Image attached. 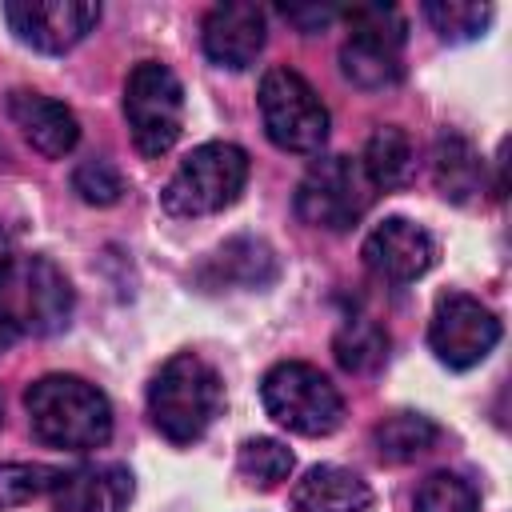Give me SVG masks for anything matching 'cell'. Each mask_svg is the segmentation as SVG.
<instances>
[{
    "instance_id": "1",
    "label": "cell",
    "mask_w": 512,
    "mask_h": 512,
    "mask_svg": "<svg viewBox=\"0 0 512 512\" xmlns=\"http://www.w3.org/2000/svg\"><path fill=\"white\" fill-rule=\"evenodd\" d=\"M28 424L32 436L48 448H68V452H88L108 444L112 436V404L108 396L68 372H52L28 384L24 392Z\"/></svg>"
},
{
    "instance_id": "2",
    "label": "cell",
    "mask_w": 512,
    "mask_h": 512,
    "mask_svg": "<svg viewBox=\"0 0 512 512\" xmlns=\"http://www.w3.org/2000/svg\"><path fill=\"white\" fill-rule=\"evenodd\" d=\"M220 408H224V384L216 368L196 352L172 356L148 384V416L156 432L172 444L200 440L220 416Z\"/></svg>"
},
{
    "instance_id": "3",
    "label": "cell",
    "mask_w": 512,
    "mask_h": 512,
    "mask_svg": "<svg viewBox=\"0 0 512 512\" xmlns=\"http://www.w3.org/2000/svg\"><path fill=\"white\" fill-rule=\"evenodd\" d=\"M248 184V152L224 140L192 148L168 176L160 200L172 216H212L240 200Z\"/></svg>"
},
{
    "instance_id": "4",
    "label": "cell",
    "mask_w": 512,
    "mask_h": 512,
    "mask_svg": "<svg viewBox=\"0 0 512 512\" xmlns=\"http://www.w3.org/2000/svg\"><path fill=\"white\" fill-rule=\"evenodd\" d=\"M0 312L16 332L52 336L72 320V284L48 256H12L0 268Z\"/></svg>"
},
{
    "instance_id": "5",
    "label": "cell",
    "mask_w": 512,
    "mask_h": 512,
    "mask_svg": "<svg viewBox=\"0 0 512 512\" xmlns=\"http://www.w3.org/2000/svg\"><path fill=\"white\" fill-rule=\"evenodd\" d=\"M260 400L280 428L300 436H328L344 420V396L336 392V384L320 368L300 360L268 368L260 380Z\"/></svg>"
},
{
    "instance_id": "6",
    "label": "cell",
    "mask_w": 512,
    "mask_h": 512,
    "mask_svg": "<svg viewBox=\"0 0 512 512\" xmlns=\"http://www.w3.org/2000/svg\"><path fill=\"white\" fill-rule=\"evenodd\" d=\"M344 24H348V44L340 48L344 76L364 92L400 84L404 76L400 48L408 32L404 16L392 4H352L344 8Z\"/></svg>"
},
{
    "instance_id": "7",
    "label": "cell",
    "mask_w": 512,
    "mask_h": 512,
    "mask_svg": "<svg viewBox=\"0 0 512 512\" xmlns=\"http://www.w3.org/2000/svg\"><path fill=\"white\" fill-rule=\"evenodd\" d=\"M124 120L132 128V144L140 156H164L184 128V88L168 64L144 60L128 72L124 84Z\"/></svg>"
},
{
    "instance_id": "8",
    "label": "cell",
    "mask_w": 512,
    "mask_h": 512,
    "mask_svg": "<svg viewBox=\"0 0 512 512\" xmlns=\"http://www.w3.org/2000/svg\"><path fill=\"white\" fill-rule=\"evenodd\" d=\"M260 120H264L268 140L284 152H296V156H312L328 140V108L320 104L316 88L292 68L264 72Z\"/></svg>"
},
{
    "instance_id": "9",
    "label": "cell",
    "mask_w": 512,
    "mask_h": 512,
    "mask_svg": "<svg viewBox=\"0 0 512 512\" xmlns=\"http://www.w3.org/2000/svg\"><path fill=\"white\" fill-rule=\"evenodd\" d=\"M376 188L368 184L360 160L324 156L316 160L296 188V216L324 232H348L372 204Z\"/></svg>"
},
{
    "instance_id": "10",
    "label": "cell",
    "mask_w": 512,
    "mask_h": 512,
    "mask_svg": "<svg viewBox=\"0 0 512 512\" xmlns=\"http://www.w3.org/2000/svg\"><path fill=\"white\" fill-rule=\"evenodd\" d=\"M500 340V320L492 316V308H484L480 300L464 296V292H448L436 300L432 324H428V344L436 352L440 364L448 368H476Z\"/></svg>"
},
{
    "instance_id": "11",
    "label": "cell",
    "mask_w": 512,
    "mask_h": 512,
    "mask_svg": "<svg viewBox=\"0 0 512 512\" xmlns=\"http://www.w3.org/2000/svg\"><path fill=\"white\" fill-rule=\"evenodd\" d=\"M4 20L20 44L60 56L96 28L100 4L92 0H12L4 4Z\"/></svg>"
},
{
    "instance_id": "12",
    "label": "cell",
    "mask_w": 512,
    "mask_h": 512,
    "mask_svg": "<svg viewBox=\"0 0 512 512\" xmlns=\"http://www.w3.org/2000/svg\"><path fill=\"white\" fill-rule=\"evenodd\" d=\"M360 256L372 276H380L388 284H412L436 264L440 248L428 228H420L404 216H388L368 232Z\"/></svg>"
},
{
    "instance_id": "13",
    "label": "cell",
    "mask_w": 512,
    "mask_h": 512,
    "mask_svg": "<svg viewBox=\"0 0 512 512\" xmlns=\"http://www.w3.org/2000/svg\"><path fill=\"white\" fill-rule=\"evenodd\" d=\"M264 12L256 4H216L208 16H204V56L220 68H232V72H244L260 48H264Z\"/></svg>"
},
{
    "instance_id": "14",
    "label": "cell",
    "mask_w": 512,
    "mask_h": 512,
    "mask_svg": "<svg viewBox=\"0 0 512 512\" xmlns=\"http://www.w3.org/2000/svg\"><path fill=\"white\" fill-rule=\"evenodd\" d=\"M8 116L16 120V128L24 132V140L48 156V160H60L76 148L80 140V124L72 116V108H64L60 100L44 96V92H28V88H16L8 96Z\"/></svg>"
},
{
    "instance_id": "15",
    "label": "cell",
    "mask_w": 512,
    "mask_h": 512,
    "mask_svg": "<svg viewBox=\"0 0 512 512\" xmlns=\"http://www.w3.org/2000/svg\"><path fill=\"white\" fill-rule=\"evenodd\" d=\"M132 472L124 464H84L56 480V512H124L132 500Z\"/></svg>"
},
{
    "instance_id": "16",
    "label": "cell",
    "mask_w": 512,
    "mask_h": 512,
    "mask_svg": "<svg viewBox=\"0 0 512 512\" xmlns=\"http://www.w3.org/2000/svg\"><path fill=\"white\" fill-rule=\"evenodd\" d=\"M280 272L276 252L256 236H232L196 272L204 288H264Z\"/></svg>"
},
{
    "instance_id": "17",
    "label": "cell",
    "mask_w": 512,
    "mask_h": 512,
    "mask_svg": "<svg viewBox=\"0 0 512 512\" xmlns=\"http://www.w3.org/2000/svg\"><path fill=\"white\" fill-rule=\"evenodd\" d=\"M372 488L348 468L320 464L292 488V512H368Z\"/></svg>"
},
{
    "instance_id": "18",
    "label": "cell",
    "mask_w": 512,
    "mask_h": 512,
    "mask_svg": "<svg viewBox=\"0 0 512 512\" xmlns=\"http://www.w3.org/2000/svg\"><path fill=\"white\" fill-rule=\"evenodd\" d=\"M360 168L368 176V184L376 192H392V188H404L416 172V152H412V140L404 128L396 124H384L368 136L364 144V156H360Z\"/></svg>"
},
{
    "instance_id": "19",
    "label": "cell",
    "mask_w": 512,
    "mask_h": 512,
    "mask_svg": "<svg viewBox=\"0 0 512 512\" xmlns=\"http://www.w3.org/2000/svg\"><path fill=\"white\" fill-rule=\"evenodd\" d=\"M432 176H436V188H440L448 200L464 204V200L484 184V160H480V152H476L464 136L448 132V136H440L436 148H432Z\"/></svg>"
},
{
    "instance_id": "20",
    "label": "cell",
    "mask_w": 512,
    "mask_h": 512,
    "mask_svg": "<svg viewBox=\"0 0 512 512\" xmlns=\"http://www.w3.org/2000/svg\"><path fill=\"white\" fill-rule=\"evenodd\" d=\"M436 436H440V428H436L428 416H420V412H396V416H384V420L376 424L372 444H376L380 460H388V464H408V460L424 456V452L436 444Z\"/></svg>"
},
{
    "instance_id": "21",
    "label": "cell",
    "mask_w": 512,
    "mask_h": 512,
    "mask_svg": "<svg viewBox=\"0 0 512 512\" xmlns=\"http://www.w3.org/2000/svg\"><path fill=\"white\" fill-rule=\"evenodd\" d=\"M332 352H336L340 368H348V372H376L388 360V332L368 316H352L336 332Z\"/></svg>"
},
{
    "instance_id": "22",
    "label": "cell",
    "mask_w": 512,
    "mask_h": 512,
    "mask_svg": "<svg viewBox=\"0 0 512 512\" xmlns=\"http://www.w3.org/2000/svg\"><path fill=\"white\" fill-rule=\"evenodd\" d=\"M428 24L440 32V40H476L488 24H492V4H476V0H428L424 4Z\"/></svg>"
},
{
    "instance_id": "23",
    "label": "cell",
    "mask_w": 512,
    "mask_h": 512,
    "mask_svg": "<svg viewBox=\"0 0 512 512\" xmlns=\"http://www.w3.org/2000/svg\"><path fill=\"white\" fill-rule=\"evenodd\" d=\"M292 452L280 444V440H268V436H256V440H244L240 452H236V468L248 484L256 488H276L280 480L292 476Z\"/></svg>"
},
{
    "instance_id": "24",
    "label": "cell",
    "mask_w": 512,
    "mask_h": 512,
    "mask_svg": "<svg viewBox=\"0 0 512 512\" xmlns=\"http://www.w3.org/2000/svg\"><path fill=\"white\" fill-rule=\"evenodd\" d=\"M64 472L60 468H48V464H24V460H8L0 464V512L8 508H20L44 492L56 488Z\"/></svg>"
},
{
    "instance_id": "25",
    "label": "cell",
    "mask_w": 512,
    "mask_h": 512,
    "mask_svg": "<svg viewBox=\"0 0 512 512\" xmlns=\"http://www.w3.org/2000/svg\"><path fill=\"white\" fill-rule=\"evenodd\" d=\"M416 512H480V500L456 472H432L416 492Z\"/></svg>"
},
{
    "instance_id": "26",
    "label": "cell",
    "mask_w": 512,
    "mask_h": 512,
    "mask_svg": "<svg viewBox=\"0 0 512 512\" xmlns=\"http://www.w3.org/2000/svg\"><path fill=\"white\" fill-rule=\"evenodd\" d=\"M72 188L80 192L84 204H96V208H108L124 196V176L116 172V164L108 160H84L76 172H72Z\"/></svg>"
},
{
    "instance_id": "27",
    "label": "cell",
    "mask_w": 512,
    "mask_h": 512,
    "mask_svg": "<svg viewBox=\"0 0 512 512\" xmlns=\"http://www.w3.org/2000/svg\"><path fill=\"white\" fill-rule=\"evenodd\" d=\"M284 16L292 20V24H300L304 32H312V28H320V24H328L336 12L332 8H284Z\"/></svg>"
},
{
    "instance_id": "28",
    "label": "cell",
    "mask_w": 512,
    "mask_h": 512,
    "mask_svg": "<svg viewBox=\"0 0 512 512\" xmlns=\"http://www.w3.org/2000/svg\"><path fill=\"white\" fill-rule=\"evenodd\" d=\"M16 336H20V332H16V328L8 324V316L0 312V356H4V352H8L12 344H16Z\"/></svg>"
},
{
    "instance_id": "29",
    "label": "cell",
    "mask_w": 512,
    "mask_h": 512,
    "mask_svg": "<svg viewBox=\"0 0 512 512\" xmlns=\"http://www.w3.org/2000/svg\"><path fill=\"white\" fill-rule=\"evenodd\" d=\"M12 260V244H8V236H4V228H0V268Z\"/></svg>"
},
{
    "instance_id": "30",
    "label": "cell",
    "mask_w": 512,
    "mask_h": 512,
    "mask_svg": "<svg viewBox=\"0 0 512 512\" xmlns=\"http://www.w3.org/2000/svg\"><path fill=\"white\" fill-rule=\"evenodd\" d=\"M0 420H4V404H0Z\"/></svg>"
}]
</instances>
